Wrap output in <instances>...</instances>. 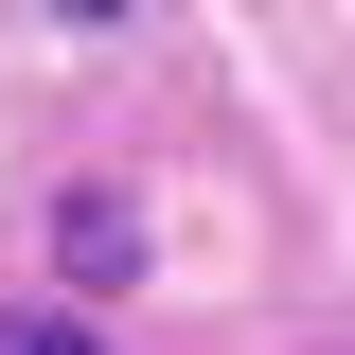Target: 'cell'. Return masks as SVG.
Returning a JSON list of instances; mask_svg holds the SVG:
<instances>
[{
  "mask_svg": "<svg viewBox=\"0 0 355 355\" xmlns=\"http://www.w3.org/2000/svg\"><path fill=\"white\" fill-rule=\"evenodd\" d=\"M0 355H107V338H89L71 302H18V320H0Z\"/></svg>",
  "mask_w": 355,
  "mask_h": 355,
  "instance_id": "obj_1",
  "label": "cell"
}]
</instances>
